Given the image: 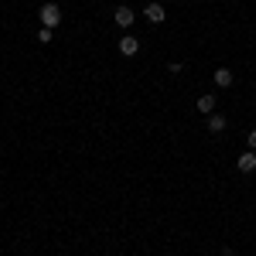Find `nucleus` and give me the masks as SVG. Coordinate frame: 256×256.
<instances>
[{"label":"nucleus","instance_id":"obj_2","mask_svg":"<svg viewBox=\"0 0 256 256\" xmlns=\"http://www.w3.org/2000/svg\"><path fill=\"white\" fill-rule=\"evenodd\" d=\"M137 52H140V41L137 38H130V34H126V38H120V55H123V58H134Z\"/></svg>","mask_w":256,"mask_h":256},{"label":"nucleus","instance_id":"obj_3","mask_svg":"<svg viewBox=\"0 0 256 256\" xmlns=\"http://www.w3.org/2000/svg\"><path fill=\"white\" fill-rule=\"evenodd\" d=\"M239 171H242V174H253L256 171V150H246V154H239Z\"/></svg>","mask_w":256,"mask_h":256},{"label":"nucleus","instance_id":"obj_7","mask_svg":"<svg viewBox=\"0 0 256 256\" xmlns=\"http://www.w3.org/2000/svg\"><path fill=\"white\" fill-rule=\"evenodd\" d=\"M212 79H216L218 89H229V86H232V72H229V68H216V76H212Z\"/></svg>","mask_w":256,"mask_h":256},{"label":"nucleus","instance_id":"obj_9","mask_svg":"<svg viewBox=\"0 0 256 256\" xmlns=\"http://www.w3.org/2000/svg\"><path fill=\"white\" fill-rule=\"evenodd\" d=\"M38 41H41V44H48V41H52V28H41V31H38Z\"/></svg>","mask_w":256,"mask_h":256},{"label":"nucleus","instance_id":"obj_6","mask_svg":"<svg viewBox=\"0 0 256 256\" xmlns=\"http://www.w3.org/2000/svg\"><path fill=\"white\" fill-rule=\"evenodd\" d=\"M216 102H218L216 96H202V99L195 102V106H198V113H205V116H212V113H216Z\"/></svg>","mask_w":256,"mask_h":256},{"label":"nucleus","instance_id":"obj_10","mask_svg":"<svg viewBox=\"0 0 256 256\" xmlns=\"http://www.w3.org/2000/svg\"><path fill=\"white\" fill-rule=\"evenodd\" d=\"M246 144H250V150H256V130H250V137H246Z\"/></svg>","mask_w":256,"mask_h":256},{"label":"nucleus","instance_id":"obj_5","mask_svg":"<svg viewBox=\"0 0 256 256\" xmlns=\"http://www.w3.org/2000/svg\"><path fill=\"white\" fill-rule=\"evenodd\" d=\"M113 18H116L120 28H134V10H130V7H116V14H113Z\"/></svg>","mask_w":256,"mask_h":256},{"label":"nucleus","instance_id":"obj_8","mask_svg":"<svg viewBox=\"0 0 256 256\" xmlns=\"http://www.w3.org/2000/svg\"><path fill=\"white\" fill-rule=\"evenodd\" d=\"M208 130H212V134H222V130H226V116H222V113H212V116H208Z\"/></svg>","mask_w":256,"mask_h":256},{"label":"nucleus","instance_id":"obj_1","mask_svg":"<svg viewBox=\"0 0 256 256\" xmlns=\"http://www.w3.org/2000/svg\"><path fill=\"white\" fill-rule=\"evenodd\" d=\"M38 20H41V28H52V31H55V28L62 24V7L58 4H44L41 14H38Z\"/></svg>","mask_w":256,"mask_h":256},{"label":"nucleus","instance_id":"obj_4","mask_svg":"<svg viewBox=\"0 0 256 256\" xmlns=\"http://www.w3.org/2000/svg\"><path fill=\"white\" fill-rule=\"evenodd\" d=\"M144 18L150 20V24H164V18H168V14H164V7H160V4H147Z\"/></svg>","mask_w":256,"mask_h":256}]
</instances>
